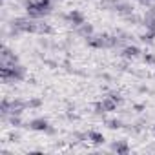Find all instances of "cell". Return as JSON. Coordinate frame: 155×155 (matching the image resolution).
<instances>
[{
  "instance_id": "6da1fadb",
  "label": "cell",
  "mask_w": 155,
  "mask_h": 155,
  "mask_svg": "<svg viewBox=\"0 0 155 155\" xmlns=\"http://www.w3.org/2000/svg\"><path fill=\"white\" fill-rule=\"evenodd\" d=\"M29 126H31V130H37V131H46L49 124H48V120H44V119H33Z\"/></svg>"
},
{
  "instance_id": "7a4b0ae2",
  "label": "cell",
  "mask_w": 155,
  "mask_h": 155,
  "mask_svg": "<svg viewBox=\"0 0 155 155\" xmlns=\"http://www.w3.org/2000/svg\"><path fill=\"white\" fill-rule=\"evenodd\" d=\"M68 20H69V22H73L75 26H81V24H84V17H82L79 11H71V13L68 15Z\"/></svg>"
},
{
  "instance_id": "3957f363",
  "label": "cell",
  "mask_w": 155,
  "mask_h": 155,
  "mask_svg": "<svg viewBox=\"0 0 155 155\" xmlns=\"http://www.w3.org/2000/svg\"><path fill=\"white\" fill-rule=\"evenodd\" d=\"M88 139H90L93 144H102V142H104V135L99 133V131H90V133H88Z\"/></svg>"
},
{
  "instance_id": "277c9868",
  "label": "cell",
  "mask_w": 155,
  "mask_h": 155,
  "mask_svg": "<svg viewBox=\"0 0 155 155\" xmlns=\"http://www.w3.org/2000/svg\"><path fill=\"white\" fill-rule=\"evenodd\" d=\"M113 150H115V151H120V153H128V146H126L124 142H119V144L115 142V144H113Z\"/></svg>"
},
{
  "instance_id": "5b68a950",
  "label": "cell",
  "mask_w": 155,
  "mask_h": 155,
  "mask_svg": "<svg viewBox=\"0 0 155 155\" xmlns=\"http://www.w3.org/2000/svg\"><path fill=\"white\" fill-rule=\"evenodd\" d=\"M137 53H139L137 48H128V49H126V55H128V57H137Z\"/></svg>"
},
{
  "instance_id": "8992f818",
  "label": "cell",
  "mask_w": 155,
  "mask_h": 155,
  "mask_svg": "<svg viewBox=\"0 0 155 155\" xmlns=\"http://www.w3.org/2000/svg\"><path fill=\"white\" fill-rule=\"evenodd\" d=\"M110 128H120V122L119 120H110Z\"/></svg>"
}]
</instances>
